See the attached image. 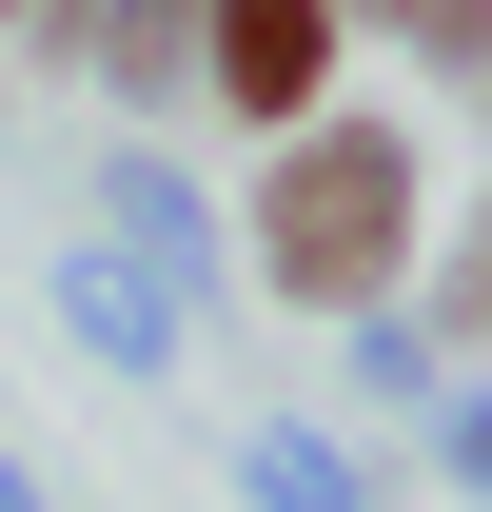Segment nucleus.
I'll return each instance as SVG.
<instances>
[{"mask_svg": "<svg viewBox=\"0 0 492 512\" xmlns=\"http://www.w3.org/2000/svg\"><path fill=\"white\" fill-rule=\"evenodd\" d=\"M414 217H433V158L394 119H296L276 178H256V256H237V276L276 296V316H394Z\"/></svg>", "mask_w": 492, "mask_h": 512, "instance_id": "nucleus-1", "label": "nucleus"}, {"mask_svg": "<svg viewBox=\"0 0 492 512\" xmlns=\"http://www.w3.org/2000/svg\"><path fill=\"white\" fill-rule=\"evenodd\" d=\"M335 60H355V20H335V0H197V99L256 119V138L335 119Z\"/></svg>", "mask_w": 492, "mask_h": 512, "instance_id": "nucleus-2", "label": "nucleus"}, {"mask_svg": "<svg viewBox=\"0 0 492 512\" xmlns=\"http://www.w3.org/2000/svg\"><path fill=\"white\" fill-rule=\"evenodd\" d=\"M178 316H197V296L158 276V256H119V237H79V256H60V335L99 355V375H178Z\"/></svg>", "mask_w": 492, "mask_h": 512, "instance_id": "nucleus-3", "label": "nucleus"}, {"mask_svg": "<svg viewBox=\"0 0 492 512\" xmlns=\"http://www.w3.org/2000/svg\"><path fill=\"white\" fill-rule=\"evenodd\" d=\"M79 60L119 79V99H197V0H99V20H79Z\"/></svg>", "mask_w": 492, "mask_h": 512, "instance_id": "nucleus-4", "label": "nucleus"}, {"mask_svg": "<svg viewBox=\"0 0 492 512\" xmlns=\"http://www.w3.org/2000/svg\"><path fill=\"white\" fill-rule=\"evenodd\" d=\"M237 493H256V512H374V473H355L335 434H237Z\"/></svg>", "mask_w": 492, "mask_h": 512, "instance_id": "nucleus-5", "label": "nucleus"}, {"mask_svg": "<svg viewBox=\"0 0 492 512\" xmlns=\"http://www.w3.org/2000/svg\"><path fill=\"white\" fill-rule=\"evenodd\" d=\"M99 197H119V256H158L178 296H197V276H217V256H197V197L158 178V158H119V178H99Z\"/></svg>", "mask_w": 492, "mask_h": 512, "instance_id": "nucleus-6", "label": "nucleus"}, {"mask_svg": "<svg viewBox=\"0 0 492 512\" xmlns=\"http://www.w3.org/2000/svg\"><path fill=\"white\" fill-rule=\"evenodd\" d=\"M433 375H453V355H492V197H473V237H453V256H433Z\"/></svg>", "mask_w": 492, "mask_h": 512, "instance_id": "nucleus-7", "label": "nucleus"}, {"mask_svg": "<svg viewBox=\"0 0 492 512\" xmlns=\"http://www.w3.org/2000/svg\"><path fill=\"white\" fill-rule=\"evenodd\" d=\"M374 40H414V60H453V79H492V0H394Z\"/></svg>", "mask_w": 492, "mask_h": 512, "instance_id": "nucleus-8", "label": "nucleus"}, {"mask_svg": "<svg viewBox=\"0 0 492 512\" xmlns=\"http://www.w3.org/2000/svg\"><path fill=\"white\" fill-rule=\"evenodd\" d=\"M433 453H453V473L492 493V394H433Z\"/></svg>", "mask_w": 492, "mask_h": 512, "instance_id": "nucleus-9", "label": "nucleus"}, {"mask_svg": "<svg viewBox=\"0 0 492 512\" xmlns=\"http://www.w3.org/2000/svg\"><path fill=\"white\" fill-rule=\"evenodd\" d=\"M0 512H40V473H20V453H0Z\"/></svg>", "mask_w": 492, "mask_h": 512, "instance_id": "nucleus-10", "label": "nucleus"}, {"mask_svg": "<svg viewBox=\"0 0 492 512\" xmlns=\"http://www.w3.org/2000/svg\"><path fill=\"white\" fill-rule=\"evenodd\" d=\"M335 20H394V0H335Z\"/></svg>", "mask_w": 492, "mask_h": 512, "instance_id": "nucleus-11", "label": "nucleus"}, {"mask_svg": "<svg viewBox=\"0 0 492 512\" xmlns=\"http://www.w3.org/2000/svg\"><path fill=\"white\" fill-rule=\"evenodd\" d=\"M0 20H20V0H0Z\"/></svg>", "mask_w": 492, "mask_h": 512, "instance_id": "nucleus-12", "label": "nucleus"}]
</instances>
